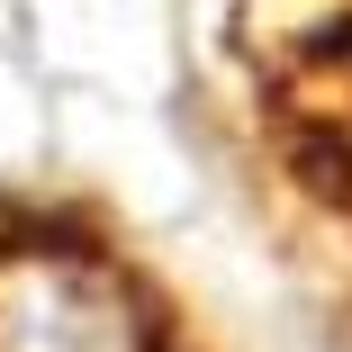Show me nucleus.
<instances>
[{
  "label": "nucleus",
  "instance_id": "f03ea898",
  "mask_svg": "<svg viewBox=\"0 0 352 352\" xmlns=\"http://www.w3.org/2000/svg\"><path fill=\"white\" fill-rule=\"evenodd\" d=\"M0 352H163V334L109 253L54 226H10L0 235Z\"/></svg>",
  "mask_w": 352,
  "mask_h": 352
},
{
  "label": "nucleus",
  "instance_id": "f257e3e1",
  "mask_svg": "<svg viewBox=\"0 0 352 352\" xmlns=\"http://www.w3.org/2000/svg\"><path fill=\"white\" fill-rule=\"evenodd\" d=\"M244 45L271 82L280 154L352 217V0H244Z\"/></svg>",
  "mask_w": 352,
  "mask_h": 352
}]
</instances>
